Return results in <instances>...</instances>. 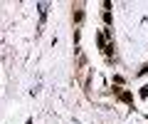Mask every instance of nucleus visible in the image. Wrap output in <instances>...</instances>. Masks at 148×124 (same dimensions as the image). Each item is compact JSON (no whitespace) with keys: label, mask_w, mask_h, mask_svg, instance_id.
<instances>
[{"label":"nucleus","mask_w":148,"mask_h":124,"mask_svg":"<svg viewBox=\"0 0 148 124\" xmlns=\"http://www.w3.org/2000/svg\"><path fill=\"white\" fill-rule=\"evenodd\" d=\"M141 97H148V85H146V87L141 89Z\"/></svg>","instance_id":"obj_1"}]
</instances>
